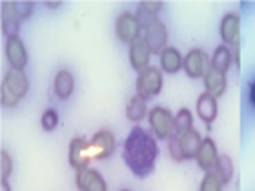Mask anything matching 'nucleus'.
Here are the masks:
<instances>
[{"label": "nucleus", "mask_w": 255, "mask_h": 191, "mask_svg": "<svg viewBox=\"0 0 255 191\" xmlns=\"http://www.w3.org/2000/svg\"><path fill=\"white\" fill-rule=\"evenodd\" d=\"M159 155L157 138L153 133L146 131L144 127L135 126L124 140L123 157L126 166L138 179L148 177L155 170V160Z\"/></svg>", "instance_id": "obj_1"}, {"label": "nucleus", "mask_w": 255, "mask_h": 191, "mask_svg": "<svg viewBox=\"0 0 255 191\" xmlns=\"http://www.w3.org/2000/svg\"><path fill=\"white\" fill-rule=\"evenodd\" d=\"M173 118H175V115H171L170 109L164 106H155L149 109L148 113L149 127H151V131H153L157 140H170L175 135Z\"/></svg>", "instance_id": "obj_2"}, {"label": "nucleus", "mask_w": 255, "mask_h": 191, "mask_svg": "<svg viewBox=\"0 0 255 191\" xmlns=\"http://www.w3.org/2000/svg\"><path fill=\"white\" fill-rule=\"evenodd\" d=\"M162 84H164L162 69L149 66V68H146L144 71L138 73L137 84H135V90H137L135 95L142 96L144 100H149V98L159 95L160 90H162Z\"/></svg>", "instance_id": "obj_3"}, {"label": "nucleus", "mask_w": 255, "mask_h": 191, "mask_svg": "<svg viewBox=\"0 0 255 191\" xmlns=\"http://www.w3.org/2000/svg\"><path fill=\"white\" fill-rule=\"evenodd\" d=\"M115 33H117L121 42L131 46L133 42H137L138 38H142L144 29L138 24L137 16L133 15V13H129V11H124V13H121L117 16V20H115Z\"/></svg>", "instance_id": "obj_4"}, {"label": "nucleus", "mask_w": 255, "mask_h": 191, "mask_svg": "<svg viewBox=\"0 0 255 191\" xmlns=\"http://www.w3.org/2000/svg\"><path fill=\"white\" fill-rule=\"evenodd\" d=\"M115 137L110 129H101L88 140V151L91 160H106L115 151Z\"/></svg>", "instance_id": "obj_5"}, {"label": "nucleus", "mask_w": 255, "mask_h": 191, "mask_svg": "<svg viewBox=\"0 0 255 191\" xmlns=\"http://www.w3.org/2000/svg\"><path fill=\"white\" fill-rule=\"evenodd\" d=\"M212 68V59L204 49H191L184 57V71L190 79H204Z\"/></svg>", "instance_id": "obj_6"}, {"label": "nucleus", "mask_w": 255, "mask_h": 191, "mask_svg": "<svg viewBox=\"0 0 255 191\" xmlns=\"http://www.w3.org/2000/svg\"><path fill=\"white\" fill-rule=\"evenodd\" d=\"M144 42L148 44L151 53L153 55H160L168 46V27L166 24H162L160 20H155L151 26H148L142 33Z\"/></svg>", "instance_id": "obj_7"}, {"label": "nucleus", "mask_w": 255, "mask_h": 191, "mask_svg": "<svg viewBox=\"0 0 255 191\" xmlns=\"http://www.w3.org/2000/svg\"><path fill=\"white\" fill-rule=\"evenodd\" d=\"M223 44L228 48L237 46L241 40V16L237 13H226L221 20V27H219Z\"/></svg>", "instance_id": "obj_8"}, {"label": "nucleus", "mask_w": 255, "mask_h": 191, "mask_svg": "<svg viewBox=\"0 0 255 191\" xmlns=\"http://www.w3.org/2000/svg\"><path fill=\"white\" fill-rule=\"evenodd\" d=\"M5 59L9 62L11 69L24 71V68L27 66V51L20 37L5 40Z\"/></svg>", "instance_id": "obj_9"}, {"label": "nucleus", "mask_w": 255, "mask_h": 191, "mask_svg": "<svg viewBox=\"0 0 255 191\" xmlns=\"http://www.w3.org/2000/svg\"><path fill=\"white\" fill-rule=\"evenodd\" d=\"M90 151H88V140L84 137H75L69 142V164L77 171L90 168Z\"/></svg>", "instance_id": "obj_10"}, {"label": "nucleus", "mask_w": 255, "mask_h": 191, "mask_svg": "<svg viewBox=\"0 0 255 191\" xmlns=\"http://www.w3.org/2000/svg\"><path fill=\"white\" fill-rule=\"evenodd\" d=\"M75 184H77L79 191H108V184L104 181V177L97 170H91V168L77 171Z\"/></svg>", "instance_id": "obj_11"}, {"label": "nucleus", "mask_w": 255, "mask_h": 191, "mask_svg": "<svg viewBox=\"0 0 255 191\" xmlns=\"http://www.w3.org/2000/svg\"><path fill=\"white\" fill-rule=\"evenodd\" d=\"M217 159H219V151H217L215 140L210 137L202 138L201 148H199V151H197V155H195L197 166H199L202 171H212L215 162H217Z\"/></svg>", "instance_id": "obj_12"}, {"label": "nucleus", "mask_w": 255, "mask_h": 191, "mask_svg": "<svg viewBox=\"0 0 255 191\" xmlns=\"http://www.w3.org/2000/svg\"><path fill=\"white\" fill-rule=\"evenodd\" d=\"M129 64H131V68L140 73L144 71L146 68H149V60H151V49L146 42H144V38H138L137 42H133L129 46Z\"/></svg>", "instance_id": "obj_13"}, {"label": "nucleus", "mask_w": 255, "mask_h": 191, "mask_svg": "<svg viewBox=\"0 0 255 191\" xmlns=\"http://www.w3.org/2000/svg\"><path fill=\"white\" fill-rule=\"evenodd\" d=\"M2 86L7 88L13 95H16L18 98H22V96H26L27 90H29V80H27V77H26L24 71L9 69V71H5L4 80H2Z\"/></svg>", "instance_id": "obj_14"}, {"label": "nucleus", "mask_w": 255, "mask_h": 191, "mask_svg": "<svg viewBox=\"0 0 255 191\" xmlns=\"http://www.w3.org/2000/svg\"><path fill=\"white\" fill-rule=\"evenodd\" d=\"M197 115L202 122L206 124V127L210 129L212 122L217 118V98L210 93H201L199 98H197Z\"/></svg>", "instance_id": "obj_15"}, {"label": "nucleus", "mask_w": 255, "mask_h": 191, "mask_svg": "<svg viewBox=\"0 0 255 191\" xmlns=\"http://www.w3.org/2000/svg\"><path fill=\"white\" fill-rule=\"evenodd\" d=\"M160 59V69H162V73L166 75H175L179 73L181 69H184V57L181 55V51L177 48H168L159 55Z\"/></svg>", "instance_id": "obj_16"}, {"label": "nucleus", "mask_w": 255, "mask_h": 191, "mask_svg": "<svg viewBox=\"0 0 255 191\" xmlns=\"http://www.w3.org/2000/svg\"><path fill=\"white\" fill-rule=\"evenodd\" d=\"M204 88H206V93L213 95L215 98H221V96L226 93L228 90V79L224 73H219L215 69L210 68L206 75H204Z\"/></svg>", "instance_id": "obj_17"}, {"label": "nucleus", "mask_w": 255, "mask_h": 191, "mask_svg": "<svg viewBox=\"0 0 255 191\" xmlns=\"http://www.w3.org/2000/svg\"><path fill=\"white\" fill-rule=\"evenodd\" d=\"M179 138H181V148H182V155H184V160L195 159L197 151H199V148H201L202 144L201 133L193 127V129H190L184 135H179Z\"/></svg>", "instance_id": "obj_18"}, {"label": "nucleus", "mask_w": 255, "mask_h": 191, "mask_svg": "<svg viewBox=\"0 0 255 191\" xmlns=\"http://www.w3.org/2000/svg\"><path fill=\"white\" fill-rule=\"evenodd\" d=\"M53 88H55V93H57V96H59L60 100L69 98L75 90V79H73V75H71V71H68V69H60L59 73H57V77H55Z\"/></svg>", "instance_id": "obj_19"}, {"label": "nucleus", "mask_w": 255, "mask_h": 191, "mask_svg": "<svg viewBox=\"0 0 255 191\" xmlns=\"http://www.w3.org/2000/svg\"><path fill=\"white\" fill-rule=\"evenodd\" d=\"M234 64V53H232V48L228 46H217V49L213 51L212 55V69L219 71V73H228L230 66Z\"/></svg>", "instance_id": "obj_20"}, {"label": "nucleus", "mask_w": 255, "mask_h": 191, "mask_svg": "<svg viewBox=\"0 0 255 191\" xmlns=\"http://www.w3.org/2000/svg\"><path fill=\"white\" fill-rule=\"evenodd\" d=\"M148 100H144L142 96L133 95L126 106V118L131 122H140L148 115Z\"/></svg>", "instance_id": "obj_21"}, {"label": "nucleus", "mask_w": 255, "mask_h": 191, "mask_svg": "<svg viewBox=\"0 0 255 191\" xmlns=\"http://www.w3.org/2000/svg\"><path fill=\"white\" fill-rule=\"evenodd\" d=\"M212 171L219 177V181L223 184H228L232 181V177H234V160H232V157L230 155H219Z\"/></svg>", "instance_id": "obj_22"}, {"label": "nucleus", "mask_w": 255, "mask_h": 191, "mask_svg": "<svg viewBox=\"0 0 255 191\" xmlns=\"http://www.w3.org/2000/svg\"><path fill=\"white\" fill-rule=\"evenodd\" d=\"M173 126H175V135H184L190 129H193V115L188 107L179 109L173 118Z\"/></svg>", "instance_id": "obj_23"}, {"label": "nucleus", "mask_w": 255, "mask_h": 191, "mask_svg": "<svg viewBox=\"0 0 255 191\" xmlns=\"http://www.w3.org/2000/svg\"><path fill=\"white\" fill-rule=\"evenodd\" d=\"M18 29H20V18L18 16H5L2 18V33L5 38L18 37Z\"/></svg>", "instance_id": "obj_24"}, {"label": "nucleus", "mask_w": 255, "mask_h": 191, "mask_svg": "<svg viewBox=\"0 0 255 191\" xmlns=\"http://www.w3.org/2000/svg\"><path fill=\"white\" fill-rule=\"evenodd\" d=\"M223 182L219 181V177L213 171H206V175L201 182V190L199 191H223Z\"/></svg>", "instance_id": "obj_25"}, {"label": "nucleus", "mask_w": 255, "mask_h": 191, "mask_svg": "<svg viewBox=\"0 0 255 191\" xmlns=\"http://www.w3.org/2000/svg\"><path fill=\"white\" fill-rule=\"evenodd\" d=\"M40 124H42L44 131H53L55 127L59 126V113L55 111L53 107H49L42 113V118H40Z\"/></svg>", "instance_id": "obj_26"}, {"label": "nucleus", "mask_w": 255, "mask_h": 191, "mask_svg": "<svg viewBox=\"0 0 255 191\" xmlns=\"http://www.w3.org/2000/svg\"><path fill=\"white\" fill-rule=\"evenodd\" d=\"M168 153L175 162H182L184 160V155H182V148H181V138L179 135H173V137L168 140Z\"/></svg>", "instance_id": "obj_27"}, {"label": "nucleus", "mask_w": 255, "mask_h": 191, "mask_svg": "<svg viewBox=\"0 0 255 191\" xmlns=\"http://www.w3.org/2000/svg\"><path fill=\"white\" fill-rule=\"evenodd\" d=\"M11 170H13V160H11L9 153L2 149L0 151V179H7L11 175Z\"/></svg>", "instance_id": "obj_28"}, {"label": "nucleus", "mask_w": 255, "mask_h": 191, "mask_svg": "<svg viewBox=\"0 0 255 191\" xmlns=\"http://www.w3.org/2000/svg\"><path fill=\"white\" fill-rule=\"evenodd\" d=\"M135 16H137L138 24L142 26V29H146L148 26H151L155 20H159V18H157V15L149 13L148 9H144V7H140V5H138V9H137V13H135Z\"/></svg>", "instance_id": "obj_29"}, {"label": "nucleus", "mask_w": 255, "mask_h": 191, "mask_svg": "<svg viewBox=\"0 0 255 191\" xmlns=\"http://www.w3.org/2000/svg\"><path fill=\"white\" fill-rule=\"evenodd\" d=\"M18 100H20L18 96L13 95L7 88L2 86V90H0V104H2V106L4 107H15L16 104H18Z\"/></svg>", "instance_id": "obj_30"}, {"label": "nucleus", "mask_w": 255, "mask_h": 191, "mask_svg": "<svg viewBox=\"0 0 255 191\" xmlns=\"http://www.w3.org/2000/svg\"><path fill=\"white\" fill-rule=\"evenodd\" d=\"M15 9H16V15L20 20L27 18V16H31V11H33V2L29 0H20V2H15Z\"/></svg>", "instance_id": "obj_31"}, {"label": "nucleus", "mask_w": 255, "mask_h": 191, "mask_svg": "<svg viewBox=\"0 0 255 191\" xmlns=\"http://www.w3.org/2000/svg\"><path fill=\"white\" fill-rule=\"evenodd\" d=\"M140 7H144V9H148L149 13L157 15V13L162 9V2H160V0H142V2H140Z\"/></svg>", "instance_id": "obj_32"}, {"label": "nucleus", "mask_w": 255, "mask_h": 191, "mask_svg": "<svg viewBox=\"0 0 255 191\" xmlns=\"http://www.w3.org/2000/svg\"><path fill=\"white\" fill-rule=\"evenodd\" d=\"M250 104L255 107V80H252L250 84Z\"/></svg>", "instance_id": "obj_33"}, {"label": "nucleus", "mask_w": 255, "mask_h": 191, "mask_svg": "<svg viewBox=\"0 0 255 191\" xmlns=\"http://www.w3.org/2000/svg\"><path fill=\"white\" fill-rule=\"evenodd\" d=\"M60 4H62L60 0H46V5H48V7H51V9H57V7H60Z\"/></svg>", "instance_id": "obj_34"}, {"label": "nucleus", "mask_w": 255, "mask_h": 191, "mask_svg": "<svg viewBox=\"0 0 255 191\" xmlns=\"http://www.w3.org/2000/svg\"><path fill=\"white\" fill-rule=\"evenodd\" d=\"M0 191H11V186L7 179H0Z\"/></svg>", "instance_id": "obj_35"}, {"label": "nucleus", "mask_w": 255, "mask_h": 191, "mask_svg": "<svg viewBox=\"0 0 255 191\" xmlns=\"http://www.w3.org/2000/svg\"><path fill=\"white\" fill-rule=\"evenodd\" d=\"M121 191H129V190H121Z\"/></svg>", "instance_id": "obj_36"}]
</instances>
